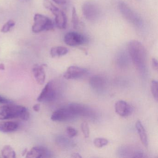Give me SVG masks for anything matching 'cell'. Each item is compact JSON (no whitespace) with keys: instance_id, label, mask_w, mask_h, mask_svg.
Listing matches in <instances>:
<instances>
[{"instance_id":"obj_1","label":"cell","mask_w":158,"mask_h":158,"mask_svg":"<svg viewBox=\"0 0 158 158\" xmlns=\"http://www.w3.org/2000/svg\"><path fill=\"white\" fill-rule=\"evenodd\" d=\"M129 56L137 70L143 73L147 67V51L143 44L136 40L129 41L127 45Z\"/></svg>"},{"instance_id":"obj_2","label":"cell","mask_w":158,"mask_h":158,"mask_svg":"<svg viewBox=\"0 0 158 158\" xmlns=\"http://www.w3.org/2000/svg\"><path fill=\"white\" fill-rule=\"evenodd\" d=\"M29 116L28 110L24 106L11 103L0 106V120L20 118L27 121Z\"/></svg>"},{"instance_id":"obj_3","label":"cell","mask_w":158,"mask_h":158,"mask_svg":"<svg viewBox=\"0 0 158 158\" xmlns=\"http://www.w3.org/2000/svg\"><path fill=\"white\" fill-rule=\"evenodd\" d=\"M118 7L122 15L128 22L139 28L143 27V22L142 18L126 3L120 2L118 3Z\"/></svg>"},{"instance_id":"obj_4","label":"cell","mask_w":158,"mask_h":158,"mask_svg":"<svg viewBox=\"0 0 158 158\" xmlns=\"http://www.w3.org/2000/svg\"><path fill=\"white\" fill-rule=\"evenodd\" d=\"M54 28V23L51 19L40 14L35 15L34 24L32 31L34 33H39L45 31L52 30Z\"/></svg>"},{"instance_id":"obj_5","label":"cell","mask_w":158,"mask_h":158,"mask_svg":"<svg viewBox=\"0 0 158 158\" xmlns=\"http://www.w3.org/2000/svg\"><path fill=\"white\" fill-rule=\"evenodd\" d=\"M82 12L86 19L94 21L98 18L100 11L98 6L95 2L87 1L82 6Z\"/></svg>"},{"instance_id":"obj_6","label":"cell","mask_w":158,"mask_h":158,"mask_svg":"<svg viewBox=\"0 0 158 158\" xmlns=\"http://www.w3.org/2000/svg\"><path fill=\"white\" fill-rule=\"evenodd\" d=\"M57 91L52 81L48 82L37 98L39 102H48L56 98Z\"/></svg>"},{"instance_id":"obj_7","label":"cell","mask_w":158,"mask_h":158,"mask_svg":"<svg viewBox=\"0 0 158 158\" xmlns=\"http://www.w3.org/2000/svg\"><path fill=\"white\" fill-rule=\"evenodd\" d=\"M64 43L71 47H76L86 44L88 42L87 37L84 35L77 32L67 33L64 38Z\"/></svg>"},{"instance_id":"obj_8","label":"cell","mask_w":158,"mask_h":158,"mask_svg":"<svg viewBox=\"0 0 158 158\" xmlns=\"http://www.w3.org/2000/svg\"><path fill=\"white\" fill-rule=\"evenodd\" d=\"M76 115L68 106L60 108L52 113L51 119L54 122H65L72 120Z\"/></svg>"},{"instance_id":"obj_9","label":"cell","mask_w":158,"mask_h":158,"mask_svg":"<svg viewBox=\"0 0 158 158\" xmlns=\"http://www.w3.org/2000/svg\"><path fill=\"white\" fill-rule=\"evenodd\" d=\"M68 107L76 116H85L92 118L95 116L94 111L88 106L78 103H72Z\"/></svg>"},{"instance_id":"obj_10","label":"cell","mask_w":158,"mask_h":158,"mask_svg":"<svg viewBox=\"0 0 158 158\" xmlns=\"http://www.w3.org/2000/svg\"><path fill=\"white\" fill-rule=\"evenodd\" d=\"M26 158H50L52 157L51 152L47 148L41 146L33 147L29 151L27 152Z\"/></svg>"},{"instance_id":"obj_11","label":"cell","mask_w":158,"mask_h":158,"mask_svg":"<svg viewBox=\"0 0 158 158\" xmlns=\"http://www.w3.org/2000/svg\"><path fill=\"white\" fill-rule=\"evenodd\" d=\"M87 71L84 68L76 66L68 67L64 74V77L66 79H75L80 78L86 73Z\"/></svg>"},{"instance_id":"obj_12","label":"cell","mask_w":158,"mask_h":158,"mask_svg":"<svg viewBox=\"0 0 158 158\" xmlns=\"http://www.w3.org/2000/svg\"><path fill=\"white\" fill-rule=\"evenodd\" d=\"M114 109L117 114L121 116H127L132 112V108L126 102L123 100L118 101L115 102Z\"/></svg>"},{"instance_id":"obj_13","label":"cell","mask_w":158,"mask_h":158,"mask_svg":"<svg viewBox=\"0 0 158 158\" xmlns=\"http://www.w3.org/2000/svg\"><path fill=\"white\" fill-rule=\"evenodd\" d=\"M51 12L55 16V24L57 27L59 29H65L67 25V18L65 14L57 7Z\"/></svg>"},{"instance_id":"obj_14","label":"cell","mask_w":158,"mask_h":158,"mask_svg":"<svg viewBox=\"0 0 158 158\" xmlns=\"http://www.w3.org/2000/svg\"><path fill=\"white\" fill-rule=\"evenodd\" d=\"M45 64H35L32 69V72L35 79L38 84L43 85L46 80V73L44 70Z\"/></svg>"},{"instance_id":"obj_15","label":"cell","mask_w":158,"mask_h":158,"mask_svg":"<svg viewBox=\"0 0 158 158\" xmlns=\"http://www.w3.org/2000/svg\"><path fill=\"white\" fill-rule=\"evenodd\" d=\"M119 155L123 157H133L141 158L143 156V152L139 150H134L133 148L128 147H123L120 148L118 151Z\"/></svg>"},{"instance_id":"obj_16","label":"cell","mask_w":158,"mask_h":158,"mask_svg":"<svg viewBox=\"0 0 158 158\" xmlns=\"http://www.w3.org/2000/svg\"><path fill=\"white\" fill-rule=\"evenodd\" d=\"M89 85L95 91L97 92L102 91L105 86V80L100 76H94L90 78Z\"/></svg>"},{"instance_id":"obj_17","label":"cell","mask_w":158,"mask_h":158,"mask_svg":"<svg viewBox=\"0 0 158 158\" xmlns=\"http://www.w3.org/2000/svg\"><path fill=\"white\" fill-rule=\"evenodd\" d=\"M19 125L14 122H0V131L3 133H11L14 132L18 129Z\"/></svg>"},{"instance_id":"obj_18","label":"cell","mask_w":158,"mask_h":158,"mask_svg":"<svg viewBox=\"0 0 158 158\" xmlns=\"http://www.w3.org/2000/svg\"><path fill=\"white\" fill-rule=\"evenodd\" d=\"M135 127L142 144L147 148L148 146V136L144 126L140 121H138L136 123Z\"/></svg>"},{"instance_id":"obj_19","label":"cell","mask_w":158,"mask_h":158,"mask_svg":"<svg viewBox=\"0 0 158 158\" xmlns=\"http://www.w3.org/2000/svg\"><path fill=\"white\" fill-rule=\"evenodd\" d=\"M68 52V49L64 47H56L51 49L50 54L52 58L61 57L66 55Z\"/></svg>"},{"instance_id":"obj_20","label":"cell","mask_w":158,"mask_h":158,"mask_svg":"<svg viewBox=\"0 0 158 158\" xmlns=\"http://www.w3.org/2000/svg\"><path fill=\"white\" fill-rule=\"evenodd\" d=\"M2 155L3 158H15L16 153L14 149L10 145H6L1 151Z\"/></svg>"},{"instance_id":"obj_21","label":"cell","mask_w":158,"mask_h":158,"mask_svg":"<svg viewBox=\"0 0 158 158\" xmlns=\"http://www.w3.org/2000/svg\"><path fill=\"white\" fill-rule=\"evenodd\" d=\"M59 144L64 148H72L75 146L74 143L72 140H70L66 138L61 137L58 139Z\"/></svg>"},{"instance_id":"obj_22","label":"cell","mask_w":158,"mask_h":158,"mask_svg":"<svg viewBox=\"0 0 158 158\" xmlns=\"http://www.w3.org/2000/svg\"><path fill=\"white\" fill-rule=\"evenodd\" d=\"M93 143L97 148H102L108 145L109 141L108 139L103 138H97L94 139Z\"/></svg>"},{"instance_id":"obj_23","label":"cell","mask_w":158,"mask_h":158,"mask_svg":"<svg viewBox=\"0 0 158 158\" xmlns=\"http://www.w3.org/2000/svg\"><path fill=\"white\" fill-rule=\"evenodd\" d=\"M152 93L154 98L156 101L158 100V83L156 80H153L152 82L151 86Z\"/></svg>"},{"instance_id":"obj_24","label":"cell","mask_w":158,"mask_h":158,"mask_svg":"<svg viewBox=\"0 0 158 158\" xmlns=\"http://www.w3.org/2000/svg\"><path fill=\"white\" fill-rule=\"evenodd\" d=\"M72 23L74 28H77L79 25V18L77 13L76 10L74 7L72 10Z\"/></svg>"},{"instance_id":"obj_25","label":"cell","mask_w":158,"mask_h":158,"mask_svg":"<svg viewBox=\"0 0 158 158\" xmlns=\"http://www.w3.org/2000/svg\"><path fill=\"white\" fill-rule=\"evenodd\" d=\"M15 23L13 20H10L5 24L1 30L2 33H6L10 31L11 28L15 25Z\"/></svg>"},{"instance_id":"obj_26","label":"cell","mask_w":158,"mask_h":158,"mask_svg":"<svg viewBox=\"0 0 158 158\" xmlns=\"http://www.w3.org/2000/svg\"><path fill=\"white\" fill-rule=\"evenodd\" d=\"M81 129L85 138H88L89 135V129L87 122H83L81 124Z\"/></svg>"},{"instance_id":"obj_27","label":"cell","mask_w":158,"mask_h":158,"mask_svg":"<svg viewBox=\"0 0 158 158\" xmlns=\"http://www.w3.org/2000/svg\"><path fill=\"white\" fill-rule=\"evenodd\" d=\"M66 133L68 136L70 138L74 137L77 135V131L76 129L72 127H68L66 128Z\"/></svg>"},{"instance_id":"obj_28","label":"cell","mask_w":158,"mask_h":158,"mask_svg":"<svg viewBox=\"0 0 158 158\" xmlns=\"http://www.w3.org/2000/svg\"><path fill=\"white\" fill-rule=\"evenodd\" d=\"M152 66L153 69L156 71H158V63L157 60L155 58H153L152 60Z\"/></svg>"},{"instance_id":"obj_29","label":"cell","mask_w":158,"mask_h":158,"mask_svg":"<svg viewBox=\"0 0 158 158\" xmlns=\"http://www.w3.org/2000/svg\"><path fill=\"white\" fill-rule=\"evenodd\" d=\"M10 101L2 96H0V103H2V104H9L11 103Z\"/></svg>"},{"instance_id":"obj_30","label":"cell","mask_w":158,"mask_h":158,"mask_svg":"<svg viewBox=\"0 0 158 158\" xmlns=\"http://www.w3.org/2000/svg\"><path fill=\"white\" fill-rule=\"evenodd\" d=\"M56 4L60 5H65L67 3V0H52Z\"/></svg>"},{"instance_id":"obj_31","label":"cell","mask_w":158,"mask_h":158,"mask_svg":"<svg viewBox=\"0 0 158 158\" xmlns=\"http://www.w3.org/2000/svg\"><path fill=\"white\" fill-rule=\"evenodd\" d=\"M33 110L35 112H39L40 109V103L35 104L33 107Z\"/></svg>"},{"instance_id":"obj_32","label":"cell","mask_w":158,"mask_h":158,"mask_svg":"<svg viewBox=\"0 0 158 158\" xmlns=\"http://www.w3.org/2000/svg\"><path fill=\"white\" fill-rule=\"evenodd\" d=\"M72 158H82V156L78 153H74L72 154Z\"/></svg>"},{"instance_id":"obj_33","label":"cell","mask_w":158,"mask_h":158,"mask_svg":"<svg viewBox=\"0 0 158 158\" xmlns=\"http://www.w3.org/2000/svg\"><path fill=\"white\" fill-rule=\"evenodd\" d=\"M5 70V65L3 64H0V71Z\"/></svg>"},{"instance_id":"obj_34","label":"cell","mask_w":158,"mask_h":158,"mask_svg":"<svg viewBox=\"0 0 158 158\" xmlns=\"http://www.w3.org/2000/svg\"><path fill=\"white\" fill-rule=\"evenodd\" d=\"M24 1H27V0H24Z\"/></svg>"}]
</instances>
